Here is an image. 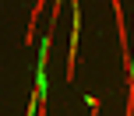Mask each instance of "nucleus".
<instances>
[{
	"mask_svg": "<svg viewBox=\"0 0 134 116\" xmlns=\"http://www.w3.org/2000/svg\"><path fill=\"white\" fill-rule=\"evenodd\" d=\"M78 39H81V7H74V28H71V42H67V70H64L67 81H74L78 74Z\"/></svg>",
	"mask_w": 134,
	"mask_h": 116,
	"instance_id": "obj_1",
	"label": "nucleus"
},
{
	"mask_svg": "<svg viewBox=\"0 0 134 116\" xmlns=\"http://www.w3.org/2000/svg\"><path fill=\"white\" fill-rule=\"evenodd\" d=\"M42 11H46V4L39 0V4L32 7V14H28V28H25V46H32V42H35V28H39V14H42Z\"/></svg>",
	"mask_w": 134,
	"mask_h": 116,
	"instance_id": "obj_2",
	"label": "nucleus"
},
{
	"mask_svg": "<svg viewBox=\"0 0 134 116\" xmlns=\"http://www.w3.org/2000/svg\"><path fill=\"white\" fill-rule=\"evenodd\" d=\"M88 113H92V116H99V113H102V99L88 95Z\"/></svg>",
	"mask_w": 134,
	"mask_h": 116,
	"instance_id": "obj_3",
	"label": "nucleus"
}]
</instances>
